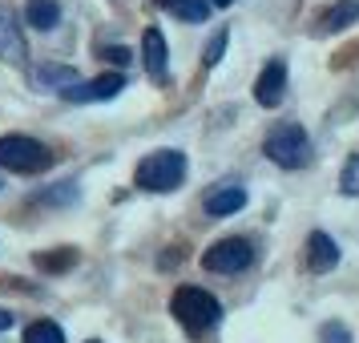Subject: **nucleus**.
<instances>
[{"instance_id": "nucleus-14", "label": "nucleus", "mask_w": 359, "mask_h": 343, "mask_svg": "<svg viewBox=\"0 0 359 343\" xmlns=\"http://www.w3.org/2000/svg\"><path fill=\"white\" fill-rule=\"evenodd\" d=\"M25 20L33 25L36 33H53L61 25V4L57 0H29L25 4Z\"/></svg>"}, {"instance_id": "nucleus-23", "label": "nucleus", "mask_w": 359, "mask_h": 343, "mask_svg": "<svg viewBox=\"0 0 359 343\" xmlns=\"http://www.w3.org/2000/svg\"><path fill=\"white\" fill-rule=\"evenodd\" d=\"M206 4H210V8H230L234 0H206Z\"/></svg>"}, {"instance_id": "nucleus-18", "label": "nucleus", "mask_w": 359, "mask_h": 343, "mask_svg": "<svg viewBox=\"0 0 359 343\" xmlns=\"http://www.w3.org/2000/svg\"><path fill=\"white\" fill-rule=\"evenodd\" d=\"M226 41H230V29H218L210 36V45H206V69H214L222 61V53H226Z\"/></svg>"}, {"instance_id": "nucleus-22", "label": "nucleus", "mask_w": 359, "mask_h": 343, "mask_svg": "<svg viewBox=\"0 0 359 343\" xmlns=\"http://www.w3.org/2000/svg\"><path fill=\"white\" fill-rule=\"evenodd\" d=\"M8 327H13V315H8V311L0 307V331H8Z\"/></svg>"}, {"instance_id": "nucleus-13", "label": "nucleus", "mask_w": 359, "mask_h": 343, "mask_svg": "<svg viewBox=\"0 0 359 343\" xmlns=\"http://www.w3.org/2000/svg\"><path fill=\"white\" fill-rule=\"evenodd\" d=\"M162 13H170V17L186 20V25H206L210 20V4L206 0H154Z\"/></svg>"}, {"instance_id": "nucleus-20", "label": "nucleus", "mask_w": 359, "mask_h": 343, "mask_svg": "<svg viewBox=\"0 0 359 343\" xmlns=\"http://www.w3.org/2000/svg\"><path fill=\"white\" fill-rule=\"evenodd\" d=\"M69 262H77V250H61V259H36V267H49V271H61V267H69Z\"/></svg>"}, {"instance_id": "nucleus-15", "label": "nucleus", "mask_w": 359, "mask_h": 343, "mask_svg": "<svg viewBox=\"0 0 359 343\" xmlns=\"http://www.w3.org/2000/svg\"><path fill=\"white\" fill-rule=\"evenodd\" d=\"M36 85L41 89H69V85H77V69L73 65H41L36 69Z\"/></svg>"}, {"instance_id": "nucleus-11", "label": "nucleus", "mask_w": 359, "mask_h": 343, "mask_svg": "<svg viewBox=\"0 0 359 343\" xmlns=\"http://www.w3.org/2000/svg\"><path fill=\"white\" fill-rule=\"evenodd\" d=\"M243 206H246V190L238 186V182H226V186H218V190L206 194V214H214V218L238 214Z\"/></svg>"}, {"instance_id": "nucleus-25", "label": "nucleus", "mask_w": 359, "mask_h": 343, "mask_svg": "<svg viewBox=\"0 0 359 343\" xmlns=\"http://www.w3.org/2000/svg\"><path fill=\"white\" fill-rule=\"evenodd\" d=\"M0 186H4V182H0Z\"/></svg>"}, {"instance_id": "nucleus-1", "label": "nucleus", "mask_w": 359, "mask_h": 343, "mask_svg": "<svg viewBox=\"0 0 359 343\" xmlns=\"http://www.w3.org/2000/svg\"><path fill=\"white\" fill-rule=\"evenodd\" d=\"M170 311H174V319L182 323V331L194 335V339L206 335V331H214L218 319H222V303L210 291H202V287H178L174 299H170Z\"/></svg>"}, {"instance_id": "nucleus-6", "label": "nucleus", "mask_w": 359, "mask_h": 343, "mask_svg": "<svg viewBox=\"0 0 359 343\" xmlns=\"http://www.w3.org/2000/svg\"><path fill=\"white\" fill-rule=\"evenodd\" d=\"M283 97H287V61L283 57H271L262 65L259 81H255V101H259L262 109H278Z\"/></svg>"}, {"instance_id": "nucleus-10", "label": "nucleus", "mask_w": 359, "mask_h": 343, "mask_svg": "<svg viewBox=\"0 0 359 343\" xmlns=\"http://www.w3.org/2000/svg\"><path fill=\"white\" fill-rule=\"evenodd\" d=\"M307 267L315 275H327L331 267H339V243L327 230H311L307 234Z\"/></svg>"}, {"instance_id": "nucleus-24", "label": "nucleus", "mask_w": 359, "mask_h": 343, "mask_svg": "<svg viewBox=\"0 0 359 343\" xmlns=\"http://www.w3.org/2000/svg\"><path fill=\"white\" fill-rule=\"evenodd\" d=\"M89 343H101V339H89Z\"/></svg>"}, {"instance_id": "nucleus-2", "label": "nucleus", "mask_w": 359, "mask_h": 343, "mask_svg": "<svg viewBox=\"0 0 359 343\" xmlns=\"http://www.w3.org/2000/svg\"><path fill=\"white\" fill-rule=\"evenodd\" d=\"M133 182L146 194H170V190H178L182 182H186V154L182 149H154V154H146L137 162Z\"/></svg>"}, {"instance_id": "nucleus-4", "label": "nucleus", "mask_w": 359, "mask_h": 343, "mask_svg": "<svg viewBox=\"0 0 359 343\" xmlns=\"http://www.w3.org/2000/svg\"><path fill=\"white\" fill-rule=\"evenodd\" d=\"M49 166H53V154L36 137H29V133L0 137V170H8V174H41Z\"/></svg>"}, {"instance_id": "nucleus-16", "label": "nucleus", "mask_w": 359, "mask_h": 343, "mask_svg": "<svg viewBox=\"0 0 359 343\" xmlns=\"http://www.w3.org/2000/svg\"><path fill=\"white\" fill-rule=\"evenodd\" d=\"M25 343H65V331L53 319H36V323L25 327Z\"/></svg>"}, {"instance_id": "nucleus-19", "label": "nucleus", "mask_w": 359, "mask_h": 343, "mask_svg": "<svg viewBox=\"0 0 359 343\" xmlns=\"http://www.w3.org/2000/svg\"><path fill=\"white\" fill-rule=\"evenodd\" d=\"M319 343H351V331L343 323H323L319 327Z\"/></svg>"}, {"instance_id": "nucleus-7", "label": "nucleus", "mask_w": 359, "mask_h": 343, "mask_svg": "<svg viewBox=\"0 0 359 343\" xmlns=\"http://www.w3.org/2000/svg\"><path fill=\"white\" fill-rule=\"evenodd\" d=\"M126 85H130L126 81V73H101V77H93V81H85V85H69V89H61V97L73 101V105H89V101L117 97Z\"/></svg>"}, {"instance_id": "nucleus-9", "label": "nucleus", "mask_w": 359, "mask_h": 343, "mask_svg": "<svg viewBox=\"0 0 359 343\" xmlns=\"http://www.w3.org/2000/svg\"><path fill=\"white\" fill-rule=\"evenodd\" d=\"M25 33H20L17 17H13V8H4L0 4V61H8V65H25Z\"/></svg>"}, {"instance_id": "nucleus-5", "label": "nucleus", "mask_w": 359, "mask_h": 343, "mask_svg": "<svg viewBox=\"0 0 359 343\" xmlns=\"http://www.w3.org/2000/svg\"><path fill=\"white\" fill-rule=\"evenodd\" d=\"M250 262H255V246H250V238H238V234L218 238V243L202 255V267L214 271V275H238Z\"/></svg>"}, {"instance_id": "nucleus-12", "label": "nucleus", "mask_w": 359, "mask_h": 343, "mask_svg": "<svg viewBox=\"0 0 359 343\" xmlns=\"http://www.w3.org/2000/svg\"><path fill=\"white\" fill-rule=\"evenodd\" d=\"M355 20H359V0H335V4H327L323 13L315 17V25L323 33H339L347 25H355Z\"/></svg>"}, {"instance_id": "nucleus-21", "label": "nucleus", "mask_w": 359, "mask_h": 343, "mask_svg": "<svg viewBox=\"0 0 359 343\" xmlns=\"http://www.w3.org/2000/svg\"><path fill=\"white\" fill-rule=\"evenodd\" d=\"M101 57H109L114 65H130V61H133V53H130V49H121V45H109V49H101Z\"/></svg>"}, {"instance_id": "nucleus-17", "label": "nucleus", "mask_w": 359, "mask_h": 343, "mask_svg": "<svg viewBox=\"0 0 359 343\" xmlns=\"http://www.w3.org/2000/svg\"><path fill=\"white\" fill-rule=\"evenodd\" d=\"M339 186H343V194H347V198H359V154H351V158L343 162Z\"/></svg>"}, {"instance_id": "nucleus-3", "label": "nucleus", "mask_w": 359, "mask_h": 343, "mask_svg": "<svg viewBox=\"0 0 359 343\" xmlns=\"http://www.w3.org/2000/svg\"><path fill=\"white\" fill-rule=\"evenodd\" d=\"M262 154L278 166V170H299L311 162V137L299 121H278L275 130L266 133Z\"/></svg>"}, {"instance_id": "nucleus-8", "label": "nucleus", "mask_w": 359, "mask_h": 343, "mask_svg": "<svg viewBox=\"0 0 359 343\" xmlns=\"http://www.w3.org/2000/svg\"><path fill=\"white\" fill-rule=\"evenodd\" d=\"M142 65H146V77L154 85H165V77H170V49H165V36L158 29L142 33Z\"/></svg>"}]
</instances>
